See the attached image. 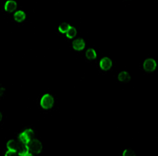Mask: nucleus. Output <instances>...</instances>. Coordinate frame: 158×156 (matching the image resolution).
I'll use <instances>...</instances> for the list:
<instances>
[{
  "instance_id": "17",
  "label": "nucleus",
  "mask_w": 158,
  "mask_h": 156,
  "mask_svg": "<svg viewBox=\"0 0 158 156\" xmlns=\"http://www.w3.org/2000/svg\"><path fill=\"white\" fill-rule=\"evenodd\" d=\"M2 120V114L0 113V122H1Z\"/></svg>"
},
{
  "instance_id": "12",
  "label": "nucleus",
  "mask_w": 158,
  "mask_h": 156,
  "mask_svg": "<svg viewBox=\"0 0 158 156\" xmlns=\"http://www.w3.org/2000/svg\"><path fill=\"white\" fill-rule=\"evenodd\" d=\"M70 27H71V25H69L68 23L64 22V23H61L60 25H59V31L61 33H63V34L66 33Z\"/></svg>"
},
{
  "instance_id": "10",
  "label": "nucleus",
  "mask_w": 158,
  "mask_h": 156,
  "mask_svg": "<svg viewBox=\"0 0 158 156\" xmlns=\"http://www.w3.org/2000/svg\"><path fill=\"white\" fill-rule=\"evenodd\" d=\"M118 82L122 83H127L131 81L130 74L127 71H122L118 74L117 76Z\"/></svg>"
},
{
  "instance_id": "7",
  "label": "nucleus",
  "mask_w": 158,
  "mask_h": 156,
  "mask_svg": "<svg viewBox=\"0 0 158 156\" xmlns=\"http://www.w3.org/2000/svg\"><path fill=\"white\" fill-rule=\"evenodd\" d=\"M17 8V3L15 1L9 0L4 4L5 11L8 13H12L15 11Z\"/></svg>"
},
{
  "instance_id": "14",
  "label": "nucleus",
  "mask_w": 158,
  "mask_h": 156,
  "mask_svg": "<svg viewBox=\"0 0 158 156\" xmlns=\"http://www.w3.org/2000/svg\"><path fill=\"white\" fill-rule=\"evenodd\" d=\"M123 156H136L134 150L131 148H127L123 151Z\"/></svg>"
},
{
  "instance_id": "11",
  "label": "nucleus",
  "mask_w": 158,
  "mask_h": 156,
  "mask_svg": "<svg viewBox=\"0 0 158 156\" xmlns=\"http://www.w3.org/2000/svg\"><path fill=\"white\" fill-rule=\"evenodd\" d=\"M86 58L89 61H93L97 58V53L93 48H88L86 51Z\"/></svg>"
},
{
  "instance_id": "15",
  "label": "nucleus",
  "mask_w": 158,
  "mask_h": 156,
  "mask_svg": "<svg viewBox=\"0 0 158 156\" xmlns=\"http://www.w3.org/2000/svg\"><path fill=\"white\" fill-rule=\"evenodd\" d=\"M5 156H18V154L16 152H13V151L7 150L5 154Z\"/></svg>"
},
{
  "instance_id": "1",
  "label": "nucleus",
  "mask_w": 158,
  "mask_h": 156,
  "mask_svg": "<svg viewBox=\"0 0 158 156\" xmlns=\"http://www.w3.org/2000/svg\"><path fill=\"white\" fill-rule=\"evenodd\" d=\"M26 148L29 153L35 156L41 153L43 145L40 140L36 138H34L27 145H26Z\"/></svg>"
},
{
  "instance_id": "16",
  "label": "nucleus",
  "mask_w": 158,
  "mask_h": 156,
  "mask_svg": "<svg viewBox=\"0 0 158 156\" xmlns=\"http://www.w3.org/2000/svg\"><path fill=\"white\" fill-rule=\"evenodd\" d=\"M5 93V88L2 86V84H0V96H3Z\"/></svg>"
},
{
  "instance_id": "2",
  "label": "nucleus",
  "mask_w": 158,
  "mask_h": 156,
  "mask_svg": "<svg viewBox=\"0 0 158 156\" xmlns=\"http://www.w3.org/2000/svg\"><path fill=\"white\" fill-rule=\"evenodd\" d=\"M35 133L33 129L27 128L23 130L18 136V140L20 143L24 145H27L34 138Z\"/></svg>"
},
{
  "instance_id": "13",
  "label": "nucleus",
  "mask_w": 158,
  "mask_h": 156,
  "mask_svg": "<svg viewBox=\"0 0 158 156\" xmlns=\"http://www.w3.org/2000/svg\"><path fill=\"white\" fill-rule=\"evenodd\" d=\"M77 29L74 27H71L69 28V29L67 31V32L66 33V35L67 37L69 39H72L73 38H75L77 35Z\"/></svg>"
},
{
  "instance_id": "3",
  "label": "nucleus",
  "mask_w": 158,
  "mask_h": 156,
  "mask_svg": "<svg viewBox=\"0 0 158 156\" xmlns=\"http://www.w3.org/2000/svg\"><path fill=\"white\" fill-rule=\"evenodd\" d=\"M40 105L44 110L51 109L54 105V99L50 94H44L40 99Z\"/></svg>"
},
{
  "instance_id": "9",
  "label": "nucleus",
  "mask_w": 158,
  "mask_h": 156,
  "mask_svg": "<svg viewBox=\"0 0 158 156\" xmlns=\"http://www.w3.org/2000/svg\"><path fill=\"white\" fill-rule=\"evenodd\" d=\"M20 145H21V143L18 142L17 141L13 139L9 140H8V142H7V150L13 151V152H17L19 149Z\"/></svg>"
},
{
  "instance_id": "4",
  "label": "nucleus",
  "mask_w": 158,
  "mask_h": 156,
  "mask_svg": "<svg viewBox=\"0 0 158 156\" xmlns=\"http://www.w3.org/2000/svg\"><path fill=\"white\" fill-rule=\"evenodd\" d=\"M157 67V62L156 60L152 58H146L144 63H143V68L147 72H154Z\"/></svg>"
},
{
  "instance_id": "8",
  "label": "nucleus",
  "mask_w": 158,
  "mask_h": 156,
  "mask_svg": "<svg viewBox=\"0 0 158 156\" xmlns=\"http://www.w3.org/2000/svg\"><path fill=\"white\" fill-rule=\"evenodd\" d=\"M27 18V14L23 10H18L14 13L13 19L17 23L24 21Z\"/></svg>"
},
{
  "instance_id": "6",
  "label": "nucleus",
  "mask_w": 158,
  "mask_h": 156,
  "mask_svg": "<svg viewBox=\"0 0 158 156\" xmlns=\"http://www.w3.org/2000/svg\"><path fill=\"white\" fill-rule=\"evenodd\" d=\"M86 47V42L82 38H77L73 42V48L76 51H81Z\"/></svg>"
},
{
  "instance_id": "5",
  "label": "nucleus",
  "mask_w": 158,
  "mask_h": 156,
  "mask_svg": "<svg viewBox=\"0 0 158 156\" xmlns=\"http://www.w3.org/2000/svg\"><path fill=\"white\" fill-rule=\"evenodd\" d=\"M100 68L103 71H108L111 69L113 66L112 60L108 57H104L101 59L99 63Z\"/></svg>"
}]
</instances>
